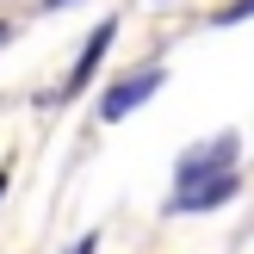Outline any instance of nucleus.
Instances as JSON below:
<instances>
[{"label": "nucleus", "mask_w": 254, "mask_h": 254, "mask_svg": "<svg viewBox=\"0 0 254 254\" xmlns=\"http://www.w3.org/2000/svg\"><path fill=\"white\" fill-rule=\"evenodd\" d=\"M161 81H168V68H161V62H149V68H130V74H118V81L106 87V106H99V118H106V124L130 118V112L143 106V99L155 93Z\"/></svg>", "instance_id": "obj_1"}, {"label": "nucleus", "mask_w": 254, "mask_h": 254, "mask_svg": "<svg viewBox=\"0 0 254 254\" xmlns=\"http://www.w3.org/2000/svg\"><path fill=\"white\" fill-rule=\"evenodd\" d=\"M236 149H242V136H236V130L211 136V143H192V149L180 155V168H174V186H180V180H211V174H230V168H236Z\"/></svg>", "instance_id": "obj_2"}, {"label": "nucleus", "mask_w": 254, "mask_h": 254, "mask_svg": "<svg viewBox=\"0 0 254 254\" xmlns=\"http://www.w3.org/2000/svg\"><path fill=\"white\" fill-rule=\"evenodd\" d=\"M236 186H242L236 168L230 174H211V180H180L174 198H168V211H180V217H186V211H217L223 198H236Z\"/></svg>", "instance_id": "obj_3"}, {"label": "nucleus", "mask_w": 254, "mask_h": 254, "mask_svg": "<svg viewBox=\"0 0 254 254\" xmlns=\"http://www.w3.org/2000/svg\"><path fill=\"white\" fill-rule=\"evenodd\" d=\"M112 37H118V19H99V25H93V37H87V50H81V62H74L68 81H62V93H68V99L81 93L87 81H93V68L106 62V50H112Z\"/></svg>", "instance_id": "obj_4"}, {"label": "nucleus", "mask_w": 254, "mask_h": 254, "mask_svg": "<svg viewBox=\"0 0 254 254\" xmlns=\"http://www.w3.org/2000/svg\"><path fill=\"white\" fill-rule=\"evenodd\" d=\"M236 19H254V0H236V6L217 12V25H236Z\"/></svg>", "instance_id": "obj_5"}, {"label": "nucleus", "mask_w": 254, "mask_h": 254, "mask_svg": "<svg viewBox=\"0 0 254 254\" xmlns=\"http://www.w3.org/2000/svg\"><path fill=\"white\" fill-rule=\"evenodd\" d=\"M93 248H99V242H93V236H81V242H74L68 254H93Z\"/></svg>", "instance_id": "obj_6"}, {"label": "nucleus", "mask_w": 254, "mask_h": 254, "mask_svg": "<svg viewBox=\"0 0 254 254\" xmlns=\"http://www.w3.org/2000/svg\"><path fill=\"white\" fill-rule=\"evenodd\" d=\"M0 192H6V174H0Z\"/></svg>", "instance_id": "obj_7"}, {"label": "nucleus", "mask_w": 254, "mask_h": 254, "mask_svg": "<svg viewBox=\"0 0 254 254\" xmlns=\"http://www.w3.org/2000/svg\"><path fill=\"white\" fill-rule=\"evenodd\" d=\"M44 6H62V0H44Z\"/></svg>", "instance_id": "obj_8"}, {"label": "nucleus", "mask_w": 254, "mask_h": 254, "mask_svg": "<svg viewBox=\"0 0 254 254\" xmlns=\"http://www.w3.org/2000/svg\"><path fill=\"white\" fill-rule=\"evenodd\" d=\"M0 37H6V25H0Z\"/></svg>", "instance_id": "obj_9"}]
</instances>
